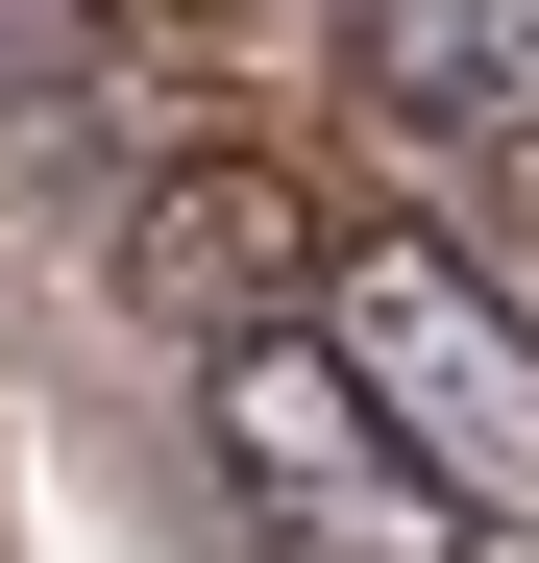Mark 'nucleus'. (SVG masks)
I'll return each instance as SVG.
<instances>
[{"mask_svg":"<svg viewBox=\"0 0 539 563\" xmlns=\"http://www.w3.org/2000/svg\"><path fill=\"white\" fill-rule=\"evenodd\" d=\"M319 343H343V393L417 441L441 515H539V319L491 295V269H441V245H343V269H319Z\"/></svg>","mask_w":539,"mask_h":563,"instance_id":"1","label":"nucleus"},{"mask_svg":"<svg viewBox=\"0 0 539 563\" xmlns=\"http://www.w3.org/2000/svg\"><path fill=\"white\" fill-rule=\"evenodd\" d=\"M147 295L172 319H295V197H270V172H172V197H147Z\"/></svg>","mask_w":539,"mask_h":563,"instance_id":"4","label":"nucleus"},{"mask_svg":"<svg viewBox=\"0 0 539 563\" xmlns=\"http://www.w3.org/2000/svg\"><path fill=\"white\" fill-rule=\"evenodd\" d=\"M343 49H369L441 147H539V0H343Z\"/></svg>","mask_w":539,"mask_h":563,"instance_id":"3","label":"nucleus"},{"mask_svg":"<svg viewBox=\"0 0 539 563\" xmlns=\"http://www.w3.org/2000/svg\"><path fill=\"white\" fill-rule=\"evenodd\" d=\"M197 417H221V490H245L270 563H466V515L417 490V441L343 393V343H319V319H245Z\"/></svg>","mask_w":539,"mask_h":563,"instance_id":"2","label":"nucleus"}]
</instances>
